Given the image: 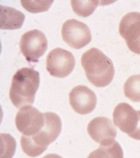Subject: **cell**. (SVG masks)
I'll list each match as a JSON object with an SVG mask.
<instances>
[{"instance_id":"5b68a950","label":"cell","mask_w":140,"mask_h":158,"mask_svg":"<svg viewBox=\"0 0 140 158\" xmlns=\"http://www.w3.org/2000/svg\"><path fill=\"white\" fill-rule=\"evenodd\" d=\"M46 69L51 76L64 78L73 71L75 59L72 53L61 48L50 52L46 58Z\"/></svg>"},{"instance_id":"52a82bcc","label":"cell","mask_w":140,"mask_h":158,"mask_svg":"<svg viewBox=\"0 0 140 158\" xmlns=\"http://www.w3.org/2000/svg\"><path fill=\"white\" fill-rule=\"evenodd\" d=\"M45 122L44 113L30 106H24L21 108L15 119L17 129L26 136L36 134L43 127Z\"/></svg>"},{"instance_id":"ac0fdd59","label":"cell","mask_w":140,"mask_h":158,"mask_svg":"<svg viewBox=\"0 0 140 158\" xmlns=\"http://www.w3.org/2000/svg\"><path fill=\"white\" fill-rule=\"evenodd\" d=\"M138 111L139 120L138 125L136 130L132 135H131L130 137L134 139H136V140H140V110H138Z\"/></svg>"},{"instance_id":"9a60e30c","label":"cell","mask_w":140,"mask_h":158,"mask_svg":"<svg viewBox=\"0 0 140 158\" xmlns=\"http://www.w3.org/2000/svg\"><path fill=\"white\" fill-rule=\"evenodd\" d=\"M98 1H71L74 12L80 17H86L93 13L99 4Z\"/></svg>"},{"instance_id":"e0dca14e","label":"cell","mask_w":140,"mask_h":158,"mask_svg":"<svg viewBox=\"0 0 140 158\" xmlns=\"http://www.w3.org/2000/svg\"><path fill=\"white\" fill-rule=\"evenodd\" d=\"M1 141L3 143V153L2 154V158H12L15 153L16 143L15 140L10 135L1 133Z\"/></svg>"},{"instance_id":"7a4b0ae2","label":"cell","mask_w":140,"mask_h":158,"mask_svg":"<svg viewBox=\"0 0 140 158\" xmlns=\"http://www.w3.org/2000/svg\"><path fill=\"white\" fill-rule=\"evenodd\" d=\"M81 64L87 79L96 87H104L112 81L115 74L112 61L98 48H91L83 53Z\"/></svg>"},{"instance_id":"ba28073f","label":"cell","mask_w":140,"mask_h":158,"mask_svg":"<svg viewBox=\"0 0 140 158\" xmlns=\"http://www.w3.org/2000/svg\"><path fill=\"white\" fill-rule=\"evenodd\" d=\"M119 31L129 49L140 54V13L131 12L125 15L120 21Z\"/></svg>"},{"instance_id":"5bb4252c","label":"cell","mask_w":140,"mask_h":158,"mask_svg":"<svg viewBox=\"0 0 140 158\" xmlns=\"http://www.w3.org/2000/svg\"><path fill=\"white\" fill-rule=\"evenodd\" d=\"M125 96L134 102H140V74L132 75L124 85Z\"/></svg>"},{"instance_id":"8992f818","label":"cell","mask_w":140,"mask_h":158,"mask_svg":"<svg viewBox=\"0 0 140 158\" xmlns=\"http://www.w3.org/2000/svg\"><path fill=\"white\" fill-rule=\"evenodd\" d=\"M63 40L75 49H80L90 43L92 39L90 29L85 23L74 19L67 20L61 29Z\"/></svg>"},{"instance_id":"8fae6325","label":"cell","mask_w":140,"mask_h":158,"mask_svg":"<svg viewBox=\"0 0 140 158\" xmlns=\"http://www.w3.org/2000/svg\"><path fill=\"white\" fill-rule=\"evenodd\" d=\"M90 136L96 143L101 144L114 140L117 134L116 127L111 120L106 117H95L87 127Z\"/></svg>"},{"instance_id":"30bf717a","label":"cell","mask_w":140,"mask_h":158,"mask_svg":"<svg viewBox=\"0 0 140 158\" xmlns=\"http://www.w3.org/2000/svg\"><path fill=\"white\" fill-rule=\"evenodd\" d=\"M113 117L115 125L130 137L136 130L139 120L138 110H135L126 102H121L115 107Z\"/></svg>"},{"instance_id":"2e32d148","label":"cell","mask_w":140,"mask_h":158,"mask_svg":"<svg viewBox=\"0 0 140 158\" xmlns=\"http://www.w3.org/2000/svg\"><path fill=\"white\" fill-rule=\"evenodd\" d=\"M53 1H21V3L23 7L28 12L35 13L47 11Z\"/></svg>"},{"instance_id":"4fadbf2b","label":"cell","mask_w":140,"mask_h":158,"mask_svg":"<svg viewBox=\"0 0 140 158\" xmlns=\"http://www.w3.org/2000/svg\"><path fill=\"white\" fill-rule=\"evenodd\" d=\"M100 144L87 158H123L122 148L116 141H108Z\"/></svg>"},{"instance_id":"3957f363","label":"cell","mask_w":140,"mask_h":158,"mask_svg":"<svg viewBox=\"0 0 140 158\" xmlns=\"http://www.w3.org/2000/svg\"><path fill=\"white\" fill-rule=\"evenodd\" d=\"M39 73L33 68L18 70L12 79L9 96L13 105L18 109L32 105L40 85Z\"/></svg>"},{"instance_id":"9c48e42d","label":"cell","mask_w":140,"mask_h":158,"mask_svg":"<svg viewBox=\"0 0 140 158\" xmlns=\"http://www.w3.org/2000/svg\"><path fill=\"white\" fill-rule=\"evenodd\" d=\"M70 104L79 114H88L94 110L97 104V97L94 91L83 85L74 88L69 94Z\"/></svg>"},{"instance_id":"7c38bea8","label":"cell","mask_w":140,"mask_h":158,"mask_svg":"<svg viewBox=\"0 0 140 158\" xmlns=\"http://www.w3.org/2000/svg\"><path fill=\"white\" fill-rule=\"evenodd\" d=\"M0 8L1 29H16L22 27L25 19V15L22 12L8 6L1 5Z\"/></svg>"},{"instance_id":"277c9868","label":"cell","mask_w":140,"mask_h":158,"mask_svg":"<svg viewBox=\"0 0 140 158\" xmlns=\"http://www.w3.org/2000/svg\"><path fill=\"white\" fill-rule=\"evenodd\" d=\"M47 39L43 32L38 29L29 31L21 38V51L29 62H38L47 48Z\"/></svg>"},{"instance_id":"d6986e66","label":"cell","mask_w":140,"mask_h":158,"mask_svg":"<svg viewBox=\"0 0 140 158\" xmlns=\"http://www.w3.org/2000/svg\"><path fill=\"white\" fill-rule=\"evenodd\" d=\"M42 158H62L60 156L55 154H50L45 155Z\"/></svg>"},{"instance_id":"6da1fadb","label":"cell","mask_w":140,"mask_h":158,"mask_svg":"<svg viewBox=\"0 0 140 158\" xmlns=\"http://www.w3.org/2000/svg\"><path fill=\"white\" fill-rule=\"evenodd\" d=\"M45 122L43 127L36 134L31 136L22 135L21 146L28 156H39L55 141L61 133L62 123L60 117L54 112L44 113Z\"/></svg>"}]
</instances>
